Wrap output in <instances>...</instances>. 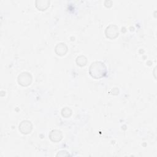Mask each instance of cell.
Instances as JSON below:
<instances>
[{
	"instance_id": "obj_1",
	"label": "cell",
	"mask_w": 157,
	"mask_h": 157,
	"mask_svg": "<svg viewBox=\"0 0 157 157\" xmlns=\"http://www.w3.org/2000/svg\"><path fill=\"white\" fill-rule=\"evenodd\" d=\"M89 72L93 78H100L105 75L107 72L106 66L101 61H95L91 64Z\"/></svg>"
},
{
	"instance_id": "obj_4",
	"label": "cell",
	"mask_w": 157,
	"mask_h": 157,
	"mask_svg": "<svg viewBox=\"0 0 157 157\" xmlns=\"http://www.w3.org/2000/svg\"><path fill=\"white\" fill-rule=\"evenodd\" d=\"M32 129V124L29 121H23L19 125V130L23 134H28Z\"/></svg>"
},
{
	"instance_id": "obj_5",
	"label": "cell",
	"mask_w": 157,
	"mask_h": 157,
	"mask_svg": "<svg viewBox=\"0 0 157 157\" xmlns=\"http://www.w3.org/2000/svg\"><path fill=\"white\" fill-rule=\"evenodd\" d=\"M50 139L53 142H58L62 139V133L58 130H53L49 135Z\"/></svg>"
},
{
	"instance_id": "obj_8",
	"label": "cell",
	"mask_w": 157,
	"mask_h": 157,
	"mask_svg": "<svg viewBox=\"0 0 157 157\" xmlns=\"http://www.w3.org/2000/svg\"><path fill=\"white\" fill-rule=\"evenodd\" d=\"M70 109H69V108H67V107H66L65 109H63V110H62V112H66V113H63L62 115H63V116H64V117H66V114H67V117H68V116H69L71 114L70 113H68V112H69V110ZM71 113V112H70Z\"/></svg>"
},
{
	"instance_id": "obj_3",
	"label": "cell",
	"mask_w": 157,
	"mask_h": 157,
	"mask_svg": "<svg viewBox=\"0 0 157 157\" xmlns=\"http://www.w3.org/2000/svg\"><path fill=\"white\" fill-rule=\"evenodd\" d=\"M105 34L107 37L114 39L118 36V28L115 25H110L106 28Z\"/></svg>"
},
{
	"instance_id": "obj_6",
	"label": "cell",
	"mask_w": 157,
	"mask_h": 157,
	"mask_svg": "<svg viewBox=\"0 0 157 157\" xmlns=\"http://www.w3.org/2000/svg\"><path fill=\"white\" fill-rule=\"evenodd\" d=\"M55 51L58 55H65L67 52V47L64 43L58 44L55 48Z\"/></svg>"
},
{
	"instance_id": "obj_2",
	"label": "cell",
	"mask_w": 157,
	"mask_h": 157,
	"mask_svg": "<svg viewBox=\"0 0 157 157\" xmlns=\"http://www.w3.org/2000/svg\"><path fill=\"white\" fill-rule=\"evenodd\" d=\"M32 80L31 75L28 72H23L18 77V82L22 86L30 85Z\"/></svg>"
},
{
	"instance_id": "obj_7",
	"label": "cell",
	"mask_w": 157,
	"mask_h": 157,
	"mask_svg": "<svg viewBox=\"0 0 157 157\" xmlns=\"http://www.w3.org/2000/svg\"><path fill=\"white\" fill-rule=\"evenodd\" d=\"M86 59L83 56H80L77 58V63L79 66H84L86 64Z\"/></svg>"
}]
</instances>
